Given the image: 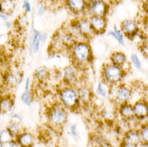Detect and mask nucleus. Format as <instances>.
Masks as SVG:
<instances>
[{"instance_id":"f257e3e1","label":"nucleus","mask_w":148,"mask_h":147,"mask_svg":"<svg viewBox=\"0 0 148 147\" xmlns=\"http://www.w3.org/2000/svg\"><path fill=\"white\" fill-rule=\"evenodd\" d=\"M122 76L121 68L113 64H108L103 68V76L107 83L111 84H117L121 80Z\"/></svg>"},{"instance_id":"f03ea898","label":"nucleus","mask_w":148,"mask_h":147,"mask_svg":"<svg viewBox=\"0 0 148 147\" xmlns=\"http://www.w3.org/2000/svg\"><path fill=\"white\" fill-rule=\"evenodd\" d=\"M60 99L64 105L68 108L75 107L79 100L77 92L70 88H65L61 91Z\"/></svg>"},{"instance_id":"7ed1b4c3","label":"nucleus","mask_w":148,"mask_h":147,"mask_svg":"<svg viewBox=\"0 0 148 147\" xmlns=\"http://www.w3.org/2000/svg\"><path fill=\"white\" fill-rule=\"evenodd\" d=\"M67 114L64 108L61 107H56L49 112L48 119L52 125L60 126L66 120Z\"/></svg>"},{"instance_id":"20e7f679","label":"nucleus","mask_w":148,"mask_h":147,"mask_svg":"<svg viewBox=\"0 0 148 147\" xmlns=\"http://www.w3.org/2000/svg\"><path fill=\"white\" fill-rule=\"evenodd\" d=\"M113 93L114 101L120 104L126 103L131 97V89L124 85L117 86Z\"/></svg>"},{"instance_id":"39448f33","label":"nucleus","mask_w":148,"mask_h":147,"mask_svg":"<svg viewBox=\"0 0 148 147\" xmlns=\"http://www.w3.org/2000/svg\"><path fill=\"white\" fill-rule=\"evenodd\" d=\"M73 55L79 63H85L90 57L89 46L84 43L78 44L74 48Z\"/></svg>"},{"instance_id":"423d86ee","label":"nucleus","mask_w":148,"mask_h":147,"mask_svg":"<svg viewBox=\"0 0 148 147\" xmlns=\"http://www.w3.org/2000/svg\"><path fill=\"white\" fill-rule=\"evenodd\" d=\"M14 104V97L11 95L0 96V114H5L11 111Z\"/></svg>"},{"instance_id":"0eeeda50","label":"nucleus","mask_w":148,"mask_h":147,"mask_svg":"<svg viewBox=\"0 0 148 147\" xmlns=\"http://www.w3.org/2000/svg\"><path fill=\"white\" fill-rule=\"evenodd\" d=\"M34 141V135L28 132L23 131L15 138V142L21 147H32Z\"/></svg>"},{"instance_id":"6e6552de","label":"nucleus","mask_w":148,"mask_h":147,"mask_svg":"<svg viewBox=\"0 0 148 147\" xmlns=\"http://www.w3.org/2000/svg\"><path fill=\"white\" fill-rule=\"evenodd\" d=\"M135 118L138 119H145L148 115L147 105L145 101H136L132 107Z\"/></svg>"},{"instance_id":"1a4fd4ad","label":"nucleus","mask_w":148,"mask_h":147,"mask_svg":"<svg viewBox=\"0 0 148 147\" xmlns=\"http://www.w3.org/2000/svg\"><path fill=\"white\" fill-rule=\"evenodd\" d=\"M90 10L95 16H102L106 12V5L102 0H91Z\"/></svg>"},{"instance_id":"9d476101","label":"nucleus","mask_w":148,"mask_h":147,"mask_svg":"<svg viewBox=\"0 0 148 147\" xmlns=\"http://www.w3.org/2000/svg\"><path fill=\"white\" fill-rule=\"evenodd\" d=\"M124 142L138 145L142 142L139 132L131 130L126 132L124 136Z\"/></svg>"},{"instance_id":"9b49d317","label":"nucleus","mask_w":148,"mask_h":147,"mask_svg":"<svg viewBox=\"0 0 148 147\" xmlns=\"http://www.w3.org/2000/svg\"><path fill=\"white\" fill-rule=\"evenodd\" d=\"M120 114L123 118L126 120H131L135 118L132 107L131 105L126 103L121 104L119 110Z\"/></svg>"},{"instance_id":"f8f14e48","label":"nucleus","mask_w":148,"mask_h":147,"mask_svg":"<svg viewBox=\"0 0 148 147\" xmlns=\"http://www.w3.org/2000/svg\"><path fill=\"white\" fill-rule=\"evenodd\" d=\"M22 79V77L19 72H11L6 77L5 81L7 84L11 87H15L19 85Z\"/></svg>"},{"instance_id":"ddd939ff","label":"nucleus","mask_w":148,"mask_h":147,"mask_svg":"<svg viewBox=\"0 0 148 147\" xmlns=\"http://www.w3.org/2000/svg\"><path fill=\"white\" fill-rule=\"evenodd\" d=\"M90 24L91 28L97 31H101L105 27V21L101 16H94L91 19Z\"/></svg>"},{"instance_id":"4468645a","label":"nucleus","mask_w":148,"mask_h":147,"mask_svg":"<svg viewBox=\"0 0 148 147\" xmlns=\"http://www.w3.org/2000/svg\"><path fill=\"white\" fill-rule=\"evenodd\" d=\"M67 4L71 10L75 12H79L85 7L84 0H67Z\"/></svg>"},{"instance_id":"2eb2a0df","label":"nucleus","mask_w":148,"mask_h":147,"mask_svg":"<svg viewBox=\"0 0 148 147\" xmlns=\"http://www.w3.org/2000/svg\"><path fill=\"white\" fill-rule=\"evenodd\" d=\"M64 78L66 82L71 84H74L76 81V74L73 68L67 67L64 71Z\"/></svg>"},{"instance_id":"dca6fc26","label":"nucleus","mask_w":148,"mask_h":147,"mask_svg":"<svg viewBox=\"0 0 148 147\" xmlns=\"http://www.w3.org/2000/svg\"><path fill=\"white\" fill-rule=\"evenodd\" d=\"M113 64L121 67L126 62L125 56L121 52H115L110 57Z\"/></svg>"},{"instance_id":"f3484780","label":"nucleus","mask_w":148,"mask_h":147,"mask_svg":"<svg viewBox=\"0 0 148 147\" xmlns=\"http://www.w3.org/2000/svg\"><path fill=\"white\" fill-rule=\"evenodd\" d=\"M14 8V5L10 0H4L0 1V12L5 15L11 14Z\"/></svg>"},{"instance_id":"a211bd4d","label":"nucleus","mask_w":148,"mask_h":147,"mask_svg":"<svg viewBox=\"0 0 148 147\" xmlns=\"http://www.w3.org/2000/svg\"><path fill=\"white\" fill-rule=\"evenodd\" d=\"M7 129L12 135L13 138H16L18 135H19L21 133L23 132L22 131V127L20 124L18 122H13V121L11 124H10L8 126Z\"/></svg>"},{"instance_id":"6ab92c4d","label":"nucleus","mask_w":148,"mask_h":147,"mask_svg":"<svg viewBox=\"0 0 148 147\" xmlns=\"http://www.w3.org/2000/svg\"><path fill=\"white\" fill-rule=\"evenodd\" d=\"M77 93L79 100L83 102H88L90 101L91 93L88 88L86 87H82L79 88Z\"/></svg>"},{"instance_id":"aec40b11","label":"nucleus","mask_w":148,"mask_h":147,"mask_svg":"<svg viewBox=\"0 0 148 147\" xmlns=\"http://www.w3.org/2000/svg\"><path fill=\"white\" fill-rule=\"evenodd\" d=\"M122 30L124 33L131 34L135 31L136 29V23L131 20H125L121 24Z\"/></svg>"},{"instance_id":"412c9836","label":"nucleus","mask_w":148,"mask_h":147,"mask_svg":"<svg viewBox=\"0 0 148 147\" xmlns=\"http://www.w3.org/2000/svg\"><path fill=\"white\" fill-rule=\"evenodd\" d=\"M109 35H110L111 36L113 37L116 39L118 41V42L120 44H124V39L121 32L117 27H115L114 28V31H110L109 33Z\"/></svg>"},{"instance_id":"4be33fe9","label":"nucleus","mask_w":148,"mask_h":147,"mask_svg":"<svg viewBox=\"0 0 148 147\" xmlns=\"http://www.w3.org/2000/svg\"><path fill=\"white\" fill-rule=\"evenodd\" d=\"M80 31L84 34H88L91 31V26L90 23L87 20H83L79 23Z\"/></svg>"},{"instance_id":"5701e85b","label":"nucleus","mask_w":148,"mask_h":147,"mask_svg":"<svg viewBox=\"0 0 148 147\" xmlns=\"http://www.w3.org/2000/svg\"><path fill=\"white\" fill-rule=\"evenodd\" d=\"M35 76L38 80H43L47 76V71L46 68L41 67L37 68L35 72Z\"/></svg>"},{"instance_id":"b1692460","label":"nucleus","mask_w":148,"mask_h":147,"mask_svg":"<svg viewBox=\"0 0 148 147\" xmlns=\"http://www.w3.org/2000/svg\"><path fill=\"white\" fill-rule=\"evenodd\" d=\"M13 137L7 129H5L0 131V141L1 142L13 140Z\"/></svg>"},{"instance_id":"393cba45","label":"nucleus","mask_w":148,"mask_h":147,"mask_svg":"<svg viewBox=\"0 0 148 147\" xmlns=\"http://www.w3.org/2000/svg\"><path fill=\"white\" fill-rule=\"evenodd\" d=\"M21 100L26 105L30 106L32 103V97L31 93L29 91H25L21 96Z\"/></svg>"},{"instance_id":"a878e982","label":"nucleus","mask_w":148,"mask_h":147,"mask_svg":"<svg viewBox=\"0 0 148 147\" xmlns=\"http://www.w3.org/2000/svg\"><path fill=\"white\" fill-rule=\"evenodd\" d=\"M140 138L142 142H147L148 141V127L147 125L144 126L140 131H139Z\"/></svg>"},{"instance_id":"bb28decb","label":"nucleus","mask_w":148,"mask_h":147,"mask_svg":"<svg viewBox=\"0 0 148 147\" xmlns=\"http://www.w3.org/2000/svg\"><path fill=\"white\" fill-rule=\"evenodd\" d=\"M96 92L97 95L102 97H105L107 95V91L103 85H102V83L99 82L98 84L97 89H96Z\"/></svg>"},{"instance_id":"cd10ccee","label":"nucleus","mask_w":148,"mask_h":147,"mask_svg":"<svg viewBox=\"0 0 148 147\" xmlns=\"http://www.w3.org/2000/svg\"><path fill=\"white\" fill-rule=\"evenodd\" d=\"M131 60L132 64L135 66V67H136L138 69H141V68H142L141 63L136 54H132L131 56Z\"/></svg>"},{"instance_id":"c85d7f7f","label":"nucleus","mask_w":148,"mask_h":147,"mask_svg":"<svg viewBox=\"0 0 148 147\" xmlns=\"http://www.w3.org/2000/svg\"><path fill=\"white\" fill-rule=\"evenodd\" d=\"M16 142L14 140L1 142V147H14Z\"/></svg>"},{"instance_id":"c756f323","label":"nucleus","mask_w":148,"mask_h":147,"mask_svg":"<svg viewBox=\"0 0 148 147\" xmlns=\"http://www.w3.org/2000/svg\"><path fill=\"white\" fill-rule=\"evenodd\" d=\"M23 8L27 12H30L31 11V6L27 0H25L23 1Z\"/></svg>"},{"instance_id":"7c9ffc66","label":"nucleus","mask_w":148,"mask_h":147,"mask_svg":"<svg viewBox=\"0 0 148 147\" xmlns=\"http://www.w3.org/2000/svg\"><path fill=\"white\" fill-rule=\"evenodd\" d=\"M11 119H12L13 122H16V120H18L19 122L21 121V116L18 114H13L11 115Z\"/></svg>"},{"instance_id":"2f4dec72","label":"nucleus","mask_w":148,"mask_h":147,"mask_svg":"<svg viewBox=\"0 0 148 147\" xmlns=\"http://www.w3.org/2000/svg\"><path fill=\"white\" fill-rule=\"evenodd\" d=\"M30 86V80L29 78H27L25 81V91H29Z\"/></svg>"},{"instance_id":"473e14b6","label":"nucleus","mask_w":148,"mask_h":147,"mask_svg":"<svg viewBox=\"0 0 148 147\" xmlns=\"http://www.w3.org/2000/svg\"><path fill=\"white\" fill-rule=\"evenodd\" d=\"M44 8H44V4H41L40 5V7H39L38 10V14H39L40 15H42L44 14V10H45Z\"/></svg>"},{"instance_id":"72a5a7b5","label":"nucleus","mask_w":148,"mask_h":147,"mask_svg":"<svg viewBox=\"0 0 148 147\" xmlns=\"http://www.w3.org/2000/svg\"><path fill=\"white\" fill-rule=\"evenodd\" d=\"M71 134L74 135L76 136L77 135V129H76V126L75 125H73L71 126Z\"/></svg>"},{"instance_id":"f704fd0d","label":"nucleus","mask_w":148,"mask_h":147,"mask_svg":"<svg viewBox=\"0 0 148 147\" xmlns=\"http://www.w3.org/2000/svg\"><path fill=\"white\" fill-rule=\"evenodd\" d=\"M121 147H137L136 145L131 144H128V143H123Z\"/></svg>"},{"instance_id":"c9c22d12","label":"nucleus","mask_w":148,"mask_h":147,"mask_svg":"<svg viewBox=\"0 0 148 147\" xmlns=\"http://www.w3.org/2000/svg\"><path fill=\"white\" fill-rule=\"evenodd\" d=\"M137 147H148V144H147V142H141L137 145Z\"/></svg>"},{"instance_id":"e433bc0d","label":"nucleus","mask_w":148,"mask_h":147,"mask_svg":"<svg viewBox=\"0 0 148 147\" xmlns=\"http://www.w3.org/2000/svg\"><path fill=\"white\" fill-rule=\"evenodd\" d=\"M0 18H1L3 20H5V21L7 20V16H6V15L5 14L1 13V12H0Z\"/></svg>"},{"instance_id":"4c0bfd02","label":"nucleus","mask_w":148,"mask_h":147,"mask_svg":"<svg viewBox=\"0 0 148 147\" xmlns=\"http://www.w3.org/2000/svg\"><path fill=\"white\" fill-rule=\"evenodd\" d=\"M5 25H6V26H7L8 28H9V27H10V26H11V23H10V22H7L6 24H5Z\"/></svg>"},{"instance_id":"58836bf2","label":"nucleus","mask_w":148,"mask_h":147,"mask_svg":"<svg viewBox=\"0 0 148 147\" xmlns=\"http://www.w3.org/2000/svg\"><path fill=\"white\" fill-rule=\"evenodd\" d=\"M4 1V0H0V1ZM10 1H12V0H10Z\"/></svg>"},{"instance_id":"ea45409f","label":"nucleus","mask_w":148,"mask_h":147,"mask_svg":"<svg viewBox=\"0 0 148 147\" xmlns=\"http://www.w3.org/2000/svg\"><path fill=\"white\" fill-rule=\"evenodd\" d=\"M1 142L0 141V147H1Z\"/></svg>"}]
</instances>
